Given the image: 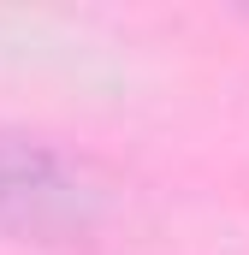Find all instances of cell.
<instances>
[{
    "label": "cell",
    "instance_id": "cell-1",
    "mask_svg": "<svg viewBox=\"0 0 249 255\" xmlns=\"http://www.w3.org/2000/svg\"><path fill=\"white\" fill-rule=\"evenodd\" d=\"M101 214V184L83 160L54 142L0 130V232L18 238H77Z\"/></svg>",
    "mask_w": 249,
    "mask_h": 255
}]
</instances>
